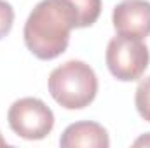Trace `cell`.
I'll use <instances>...</instances> for the list:
<instances>
[{"instance_id": "obj_1", "label": "cell", "mask_w": 150, "mask_h": 148, "mask_svg": "<svg viewBox=\"0 0 150 148\" xmlns=\"http://www.w3.org/2000/svg\"><path fill=\"white\" fill-rule=\"evenodd\" d=\"M74 28L77 19L67 0H42L30 12L23 37L35 58L49 61L67 51Z\"/></svg>"}, {"instance_id": "obj_2", "label": "cell", "mask_w": 150, "mask_h": 148, "mask_svg": "<svg viewBox=\"0 0 150 148\" xmlns=\"http://www.w3.org/2000/svg\"><path fill=\"white\" fill-rule=\"evenodd\" d=\"M49 92L59 106L80 110L91 105L96 98L98 78L87 63L72 59L51 72Z\"/></svg>"}, {"instance_id": "obj_3", "label": "cell", "mask_w": 150, "mask_h": 148, "mask_svg": "<svg viewBox=\"0 0 150 148\" xmlns=\"http://www.w3.org/2000/svg\"><path fill=\"white\" fill-rule=\"evenodd\" d=\"M105 61L110 73L117 80L134 82L142 78V75L149 68L150 52L140 38L117 35L107 45Z\"/></svg>"}, {"instance_id": "obj_4", "label": "cell", "mask_w": 150, "mask_h": 148, "mask_svg": "<svg viewBox=\"0 0 150 148\" xmlns=\"http://www.w3.org/2000/svg\"><path fill=\"white\" fill-rule=\"evenodd\" d=\"M9 127L23 140H44L54 127L52 110L37 98H21L7 111Z\"/></svg>"}, {"instance_id": "obj_5", "label": "cell", "mask_w": 150, "mask_h": 148, "mask_svg": "<svg viewBox=\"0 0 150 148\" xmlns=\"http://www.w3.org/2000/svg\"><path fill=\"white\" fill-rule=\"evenodd\" d=\"M112 23L117 35L133 38H147L150 35V2L124 0L115 5Z\"/></svg>"}, {"instance_id": "obj_6", "label": "cell", "mask_w": 150, "mask_h": 148, "mask_svg": "<svg viewBox=\"0 0 150 148\" xmlns=\"http://www.w3.org/2000/svg\"><path fill=\"white\" fill-rule=\"evenodd\" d=\"M63 148H108L110 140L103 125L96 122H75L68 125L59 140Z\"/></svg>"}, {"instance_id": "obj_7", "label": "cell", "mask_w": 150, "mask_h": 148, "mask_svg": "<svg viewBox=\"0 0 150 148\" xmlns=\"http://www.w3.org/2000/svg\"><path fill=\"white\" fill-rule=\"evenodd\" d=\"M77 19V28L93 26L101 14V0H67Z\"/></svg>"}, {"instance_id": "obj_8", "label": "cell", "mask_w": 150, "mask_h": 148, "mask_svg": "<svg viewBox=\"0 0 150 148\" xmlns=\"http://www.w3.org/2000/svg\"><path fill=\"white\" fill-rule=\"evenodd\" d=\"M134 105H136L140 117L150 122V77L143 78L138 84L136 94H134Z\"/></svg>"}, {"instance_id": "obj_9", "label": "cell", "mask_w": 150, "mask_h": 148, "mask_svg": "<svg viewBox=\"0 0 150 148\" xmlns=\"http://www.w3.org/2000/svg\"><path fill=\"white\" fill-rule=\"evenodd\" d=\"M14 23V9L9 2L0 0V40L9 35Z\"/></svg>"}, {"instance_id": "obj_10", "label": "cell", "mask_w": 150, "mask_h": 148, "mask_svg": "<svg viewBox=\"0 0 150 148\" xmlns=\"http://www.w3.org/2000/svg\"><path fill=\"white\" fill-rule=\"evenodd\" d=\"M143 145H145V147H150V132L134 141V147H143Z\"/></svg>"}, {"instance_id": "obj_11", "label": "cell", "mask_w": 150, "mask_h": 148, "mask_svg": "<svg viewBox=\"0 0 150 148\" xmlns=\"http://www.w3.org/2000/svg\"><path fill=\"white\" fill-rule=\"evenodd\" d=\"M4 147H7V143H5V140L2 138V134H0V148H4Z\"/></svg>"}]
</instances>
